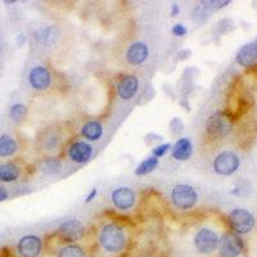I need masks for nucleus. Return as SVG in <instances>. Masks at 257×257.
I'll use <instances>...</instances> for the list:
<instances>
[{
	"mask_svg": "<svg viewBox=\"0 0 257 257\" xmlns=\"http://www.w3.org/2000/svg\"><path fill=\"white\" fill-rule=\"evenodd\" d=\"M130 242L128 232L120 222H110L100 226L98 243L100 248L110 254H121L128 248Z\"/></svg>",
	"mask_w": 257,
	"mask_h": 257,
	"instance_id": "obj_1",
	"label": "nucleus"
},
{
	"mask_svg": "<svg viewBox=\"0 0 257 257\" xmlns=\"http://www.w3.org/2000/svg\"><path fill=\"white\" fill-rule=\"evenodd\" d=\"M206 138L210 142L222 140L229 135V132L233 128V121L230 116L222 111L214 112L210 114L206 120Z\"/></svg>",
	"mask_w": 257,
	"mask_h": 257,
	"instance_id": "obj_2",
	"label": "nucleus"
},
{
	"mask_svg": "<svg viewBox=\"0 0 257 257\" xmlns=\"http://www.w3.org/2000/svg\"><path fill=\"white\" fill-rule=\"evenodd\" d=\"M198 194L193 186L188 184H178L171 190V202L178 210L186 211L196 206Z\"/></svg>",
	"mask_w": 257,
	"mask_h": 257,
	"instance_id": "obj_3",
	"label": "nucleus"
},
{
	"mask_svg": "<svg viewBox=\"0 0 257 257\" xmlns=\"http://www.w3.org/2000/svg\"><path fill=\"white\" fill-rule=\"evenodd\" d=\"M193 244L200 254H214L218 246V233L211 228H200L193 236Z\"/></svg>",
	"mask_w": 257,
	"mask_h": 257,
	"instance_id": "obj_4",
	"label": "nucleus"
},
{
	"mask_svg": "<svg viewBox=\"0 0 257 257\" xmlns=\"http://www.w3.org/2000/svg\"><path fill=\"white\" fill-rule=\"evenodd\" d=\"M57 236L63 243H76L86 236V226L78 218H68L60 225Z\"/></svg>",
	"mask_w": 257,
	"mask_h": 257,
	"instance_id": "obj_5",
	"label": "nucleus"
},
{
	"mask_svg": "<svg viewBox=\"0 0 257 257\" xmlns=\"http://www.w3.org/2000/svg\"><path fill=\"white\" fill-rule=\"evenodd\" d=\"M228 222L230 225L232 232L238 236H242V234L250 233L254 229V218L247 210L236 208L228 216Z\"/></svg>",
	"mask_w": 257,
	"mask_h": 257,
	"instance_id": "obj_6",
	"label": "nucleus"
},
{
	"mask_svg": "<svg viewBox=\"0 0 257 257\" xmlns=\"http://www.w3.org/2000/svg\"><path fill=\"white\" fill-rule=\"evenodd\" d=\"M218 254L222 257H238L244 250L240 236L234 232H226L218 238Z\"/></svg>",
	"mask_w": 257,
	"mask_h": 257,
	"instance_id": "obj_7",
	"label": "nucleus"
},
{
	"mask_svg": "<svg viewBox=\"0 0 257 257\" xmlns=\"http://www.w3.org/2000/svg\"><path fill=\"white\" fill-rule=\"evenodd\" d=\"M240 157L232 150H225L214 160V171L222 176H229L240 168Z\"/></svg>",
	"mask_w": 257,
	"mask_h": 257,
	"instance_id": "obj_8",
	"label": "nucleus"
},
{
	"mask_svg": "<svg viewBox=\"0 0 257 257\" xmlns=\"http://www.w3.org/2000/svg\"><path fill=\"white\" fill-rule=\"evenodd\" d=\"M42 238L34 234L22 236L17 243V252L21 257H39L42 254Z\"/></svg>",
	"mask_w": 257,
	"mask_h": 257,
	"instance_id": "obj_9",
	"label": "nucleus"
},
{
	"mask_svg": "<svg viewBox=\"0 0 257 257\" xmlns=\"http://www.w3.org/2000/svg\"><path fill=\"white\" fill-rule=\"evenodd\" d=\"M53 76L48 67L35 66L28 74V82L36 92H45L52 86Z\"/></svg>",
	"mask_w": 257,
	"mask_h": 257,
	"instance_id": "obj_10",
	"label": "nucleus"
},
{
	"mask_svg": "<svg viewBox=\"0 0 257 257\" xmlns=\"http://www.w3.org/2000/svg\"><path fill=\"white\" fill-rule=\"evenodd\" d=\"M111 200L114 206L120 211H128V210L132 208L135 200H136V196L135 192L128 186H118L112 190Z\"/></svg>",
	"mask_w": 257,
	"mask_h": 257,
	"instance_id": "obj_11",
	"label": "nucleus"
},
{
	"mask_svg": "<svg viewBox=\"0 0 257 257\" xmlns=\"http://www.w3.org/2000/svg\"><path fill=\"white\" fill-rule=\"evenodd\" d=\"M93 146L89 143L82 140H76L68 146L67 150V154L68 158L75 164H85V162L90 161L93 157Z\"/></svg>",
	"mask_w": 257,
	"mask_h": 257,
	"instance_id": "obj_12",
	"label": "nucleus"
},
{
	"mask_svg": "<svg viewBox=\"0 0 257 257\" xmlns=\"http://www.w3.org/2000/svg\"><path fill=\"white\" fill-rule=\"evenodd\" d=\"M150 56V49L146 42H132L126 50V60L132 66H139L144 63Z\"/></svg>",
	"mask_w": 257,
	"mask_h": 257,
	"instance_id": "obj_13",
	"label": "nucleus"
},
{
	"mask_svg": "<svg viewBox=\"0 0 257 257\" xmlns=\"http://www.w3.org/2000/svg\"><path fill=\"white\" fill-rule=\"evenodd\" d=\"M139 89V80L134 75H125L117 84V94L122 100L134 98Z\"/></svg>",
	"mask_w": 257,
	"mask_h": 257,
	"instance_id": "obj_14",
	"label": "nucleus"
},
{
	"mask_svg": "<svg viewBox=\"0 0 257 257\" xmlns=\"http://www.w3.org/2000/svg\"><path fill=\"white\" fill-rule=\"evenodd\" d=\"M236 60L240 66L246 67V68L254 66L257 62V42H248L243 45L236 53Z\"/></svg>",
	"mask_w": 257,
	"mask_h": 257,
	"instance_id": "obj_15",
	"label": "nucleus"
},
{
	"mask_svg": "<svg viewBox=\"0 0 257 257\" xmlns=\"http://www.w3.org/2000/svg\"><path fill=\"white\" fill-rule=\"evenodd\" d=\"M34 36H35V40L39 44L44 45V46H52L58 42L60 30H58V27L49 24V26H42L38 28Z\"/></svg>",
	"mask_w": 257,
	"mask_h": 257,
	"instance_id": "obj_16",
	"label": "nucleus"
},
{
	"mask_svg": "<svg viewBox=\"0 0 257 257\" xmlns=\"http://www.w3.org/2000/svg\"><path fill=\"white\" fill-rule=\"evenodd\" d=\"M193 154V144L189 140L188 138H182L172 146V156L174 160L176 161H188L190 156Z\"/></svg>",
	"mask_w": 257,
	"mask_h": 257,
	"instance_id": "obj_17",
	"label": "nucleus"
},
{
	"mask_svg": "<svg viewBox=\"0 0 257 257\" xmlns=\"http://www.w3.org/2000/svg\"><path fill=\"white\" fill-rule=\"evenodd\" d=\"M81 135L90 142H96L103 136V125L100 121L92 120L88 121L81 128Z\"/></svg>",
	"mask_w": 257,
	"mask_h": 257,
	"instance_id": "obj_18",
	"label": "nucleus"
},
{
	"mask_svg": "<svg viewBox=\"0 0 257 257\" xmlns=\"http://www.w3.org/2000/svg\"><path fill=\"white\" fill-rule=\"evenodd\" d=\"M21 176V168L17 164L8 162L0 164V182H12Z\"/></svg>",
	"mask_w": 257,
	"mask_h": 257,
	"instance_id": "obj_19",
	"label": "nucleus"
},
{
	"mask_svg": "<svg viewBox=\"0 0 257 257\" xmlns=\"http://www.w3.org/2000/svg\"><path fill=\"white\" fill-rule=\"evenodd\" d=\"M57 257H88V252L78 243H64L58 250Z\"/></svg>",
	"mask_w": 257,
	"mask_h": 257,
	"instance_id": "obj_20",
	"label": "nucleus"
},
{
	"mask_svg": "<svg viewBox=\"0 0 257 257\" xmlns=\"http://www.w3.org/2000/svg\"><path fill=\"white\" fill-rule=\"evenodd\" d=\"M62 164L58 157H46L40 162V171L45 176H53L60 171Z\"/></svg>",
	"mask_w": 257,
	"mask_h": 257,
	"instance_id": "obj_21",
	"label": "nucleus"
},
{
	"mask_svg": "<svg viewBox=\"0 0 257 257\" xmlns=\"http://www.w3.org/2000/svg\"><path fill=\"white\" fill-rule=\"evenodd\" d=\"M18 150L17 142L10 135H2L0 136V157H10Z\"/></svg>",
	"mask_w": 257,
	"mask_h": 257,
	"instance_id": "obj_22",
	"label": "nucleus"
},
{
	"mask_svg": "<svg viewBox=\"0 0 257 257\" xmlns=\"http://www.w3.org/2000/svg\"><path fill=\"white\" fill-rule=\"evenodd\" d=\"M158 164H160V160L157 158V157L150 156V157H146L144 161H142L140 164H138L136 168H135V175H138V176L148 175V174L153 172V171L157 168Z\"/></svg>",
	"mask_w": 257,
	"mask_h": 257,
	"instance_id": "obj_23",
	"label": "nucleus"
},
{
	"mask_svg": "<svg viewBox=\"0 0 257 257\" xmlns=\"http://www.w3.org/2000/svg\"><path fill=\"white\" fill-rule=\"evenodd\" d=\"M27 116V107L22 103H16L10 107L9 110V117L10 120H13L14 122H21L22 120H24V117Z\"/></svg>",
	"mask_w": 257,
	"mask_h": 257,
	"instance_id": "obj_24",
	"label": "nucleus"
},
{
	"mask_svg": "<svg viewBox=\"0 0 257 257\" xmlns=\"http://www.w3.org/2000/svg\"><path fill=\"white\" fill-rule=\"evenodd\" d=\"M210 13H211L210 10H207L202 4H200V6H197L193 9V12H192V20L194 22H197V24H204V22L207 21V18H208Z\"/></svg>",
	"mask_w": 257,
	"mask_h": 257,
	"instance_id": "obj_25",
	"label": "nucleus"
},
{
	"mask_svg": "<svg viewBox=\"0 0 257 257\" xmlns=\"http://www.w3.org/2000/svg\"><path fill=\"white\" fill-rule=\"evenodd\" d=\"M60 144V135L56 132H48L44 135V150H53L57 148Z\"/></svg>",
	"mask_w": 257,
	"mask_h": 257,
	"instance_id": "obj_26",
	"label": "nucleus"
},
{
	"mask_svg": "<svg viewBox=\"0 0 257 257\" xmlns=\"http://www.w3.org/2000/svg\"><path fill=\"white\" fill-rule=\"evenodd\" d=\"M200 4H202L207 10L214 12V10H218V9L229 6V4H230V0H224V2H222V0H212V2L210 0V2H202Z\"/></svg>",
	"mask_w": 257,
	"mask_h": 257,
	"instance_id": "obj_27",
	"label": "nucleus"
},
{
	"mask_svg": "<svg viewBox=\"0 0 257 257\" xmlns=\"http://www.w3.org/2000/svg\"><path fill=\"white\" fill-rule=\"evenodd\" d=\"M170 148H171L170 143L160 144V146H154V148L152 150V156L153 157H157V158H161V157H164V156L170 150Z\"/></svg>",
	"mask_w": 257,
	"mask_h": 257,
	"instance_id": "obj_28",
	"label": "nucleus"
},
{
	"mask_svg": "<svg viewBox=\"0 0 257 257\" xmlns=\"http://www.w3.org/2000/svg\"><path fill=\"white\" fill-rule=\"evenodd\" d=\"M171 34L175 36H186L188 34V28L182 24H176L171 28Z\"/></svg>",
	"mask_w": 257,
	"mask_h": 257,
	"instance_id": "obj_29",
	"label": "nucleus"
},
{
	"mask_svg": "<svg viewBox=\"0 0 257 257\" xmlns=\"http://www.w3.org/2000/svg\"><path fill=\"white\" fill-rule=\"evenodd\" d=\"M96 196H98V189H96V188H93V189H92V190L89 192V194H88L86 197H85L84 204H90V202H93V200H96Z\"/></svg>",
	"mask_w": 257,
	"mask_h": 257,
	"instance_id": "obj_30",
	"label": "nucleus"
},
{
	"mask_svg": "<svg viewBox=\"0 0 257 257\" xmlns=\"http://www.w3.org/2000/svg\"><path fill=\"white\" fill-rule=\"evenodd\" d=\"M9 198V194L8 192H6V189L4 188V186H0V202H4V200H6Z\"/></svg>",
	"mask_w": 257,
	"mask_h": 257,
	"instance_id": "obj_31",
	"label": "nucleus"
},
{
	"mask_svg": "<svg viewBox=\"0 0 257 257\" xmlns=\"http://www.w3.org/2000/svg\"><path fill=\"white\" fill-rule=\"evenodd\" d=\"M179 12H180L179 6H178L176 3L171 4V9H170V14H171V17H176V16L179 14Z\"/></svg>",
	"mask_w": 257,
	"mask_h": 257,
	"instance_id": "obj_32",
	"label": "nucleus"
},
{
	"mask_svg": "<svg viewBox=\"0 0 257 257\" xmlns=\"http://www.w3.org/2000/svg\"><path fill=\"white\" fill-rule=\"evenodd\" d=\"M0 257H13V256L8 248H3V250H0Z\"/></svg>",
	"mask_w": 257,
	"mask_h": 257,
	"instance_id": "obj_33",
	"label": "nucleus"
},
{
	"mask_svg": "<svg viewBox=\"0 0 257 257\" xmlns=\"http://www.w3.org/2000/svg\"><path fill=\"white\" fill-rule=\"evenodd\" d=\"M4 3H6V4H14L16 2H4Z\"/></svg>",
	"mask_w": 257,
	"mask_h": 257,
	"instance_id": "obj_34",
	"label": "nucleus"
},
{
	"mask_svg": "<svg viewBox=\"0 0 257 257\" xmlns=\"http://www.w3.org/2000/svg\"></svg>",
	"mask_w": 257,
	"mask_h": 257,
	"instance_id": "obj_35",
	"label": "nucleus"
}]
</instances>
